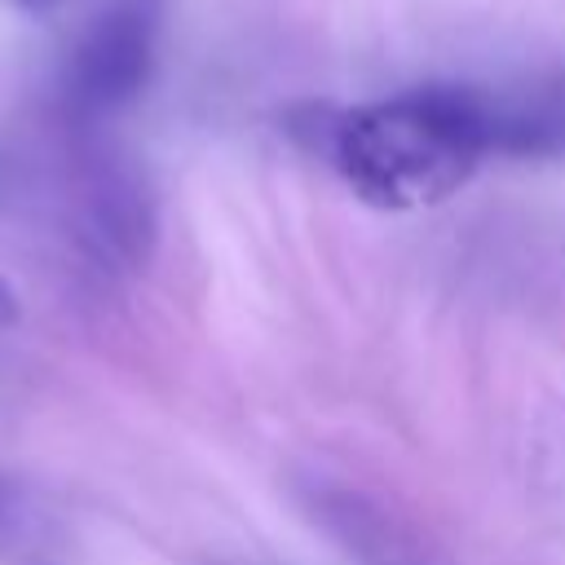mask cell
<instances>
[{"instance_id":"cell-1","label":"cell","mask_w":565,"mask_h":565,"mask_svg":"<svg viewBox=\"0 0 565 565\" xmlns=\"http://www.w3.org/2000/svg\"><path fill=\"white\" fill-rule=\"evenodd\" d=\"M322 146L349 190L388 212L441 203L486 159L472 84H428L340 110Z\"/></svg>"},{"instance_id":"cell-2","label":"cell","mask_w":565,"mask_h":565,"mask_svg":"<svg viewBox=\"0 0 565 565\" xmlns=\"http://www.w3.org/2000/svg\"><path fill=\"white\" fill-rule=\"evenodd\" d=\"M154 0H119L79 35L66 57L62 93L75 115H106L137 97L154 62Z\"/></svg>"},{"instance_id":"cell-3","label":"cell","mask_w":565,"mask_h":565,"mask_svg":"<svg viewBox=\"0 0 565 565\" xmlns=\"http://www.w3.org/2000/svg\"><path fill=\"white\" fill-rule=\"evenodd\" d=\"M486 154L512 159H565V75L477 88Z\"/></svg>"},{"instance_id":"cell-4","label":"cell","mask_w":565,"mask_h":565,"mask_svg":"<svg viewBox=\"0 0 565 565\" xmlns=\"http://www.w3.org/2000/svg\"><path fill=\"white\" fill-rule=\"evenodd\" d=\"M18 313H22V305H18L13 287L0 278V331H4V327H13V322H18Z\"/></svg>"}]
</instances>
